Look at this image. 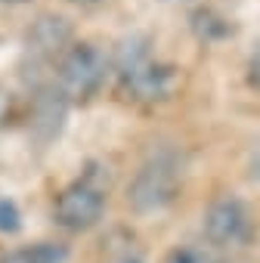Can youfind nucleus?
<instances>
[{
    "label": "nucleus",
    "instance_id": "nucleus-13",
    "mask_svg": "<svg viewBox=\"0 0 260 263\" xmlns=\"http://www.w3.org/2000/svg\"><path fill=\"white\" fill-rule=\"evenodd\" d=\"M118 263H146L143 257H137V254H127V257H121Z\"/></svg>",
    "mask_w": 260,
    "mask_h": 263
},
{
    "label": "nucleus",
    "instance_id": "nucleus-3",
    "mask_svg": "<svg viewBox=\"0 0 260 263\" xmlns=\"http://www.w3.org/2000/svg\"><path fill=\"white\" fill-rule=\"evenodd\" d=\"M108 62L105 56L93 47V44H71L53 71V87L65 96V102H87L99 93L102 81H105Z\"/></svg>",
    "mask_w": 260,
    "mask_h": 263
},
{
    "label": "nucleus",
    "instance_id": "nucleus-10",
    "mask_svg": "<svg viewBox=\"0 0 260 263\" xmlns=\"http://www.w3.org/2000/svg\"><path fill=\"white\" fill-rule=\"evenodd\" d=\"M19 118V105H16V96L0 84V127H10L13 121Z\"/></svg>",
    "mask_w": 260,
    "mask_h": 263
},
{
    "label": "nucleus",
    "instance_id": "nucleus-7",
    "mask_svg": "<svg viewBox=\"0 0 260 263\" xmlns=\"http://www.w3.org/2000/svg\"><path fill=\"white\" fill-rule=\"evenodd\" d=\"M68 257L65 245H56V241H38V245H28V248H16L10 254L0 257V263H62Z\"/></svg>",
    "mask_w": 260,
    "mask_h": 263
},
{
    "label": "nucleus",
    "instance_id": "nucleus-4",
    "mask_svg": "<svg viewBox=\"0 0 260 263\" xmlns=\"http://www.w3.org/2000/svg\"><path fill=\"white\" fill-rule=\"evenodd\" d=\"M105 214V186L96 183L93 174H84L71 186H65L56 195L53 220L65 232H87L93 229Z\"/></svg>",
    "mask_w": 260,
    "mask_h": 263
},
{
    "label": "nucleus",
    "instance_id": "nucleus-1",
    "mask_svg": "<svg viewBox=\"0 0 260 263\" xmlns=\"http://www.w3.org/2000/svg\"><path fill=\"white\" fill-rule=\"evenodd\" d=\"M115 74L121 90L137 102H158L174 93V68L152 56L146 37H127L115 53Z\"/></svg>",
    "mask_w": 260,
    "mask_h": 263
},
{
    "label": "nucleus",
    "instance_id": "nucleus-12",
    "mask_svg": "<svg viewBox=\"0 0 260 263\" xmlns=\"http://www.w3.org/2000/svg\"><path fill=\"white\" fill-rule=\"evenodd\" d=\"M68 4H75V7H81V10H93V7L102 4V0H68Z\"/></svg>",
    "mask_w": 260,
    "mask_h": 263
},
{
    "label": "nucleus",
    "instance_id": "nucleus-11",
    "mask_svg": "<svg viewBox=\"0 0 260 263\" xmlns=\"http://www.w3.org/2000/svg\"><path fill=\"white\" fill-rule=\"evenodd\" d=\"M248 81L260 90V53H257V56L251 59V65H248Z\"/></svg>",
    "mask_w": 260,
    "mask_h": 263
},
{
    "label": "nucleus",
    "instance_id": "nucleus-9",
    "mask_svg": "<svg viewBox=\"0 0 260 263\" xmlns=\"http://www.w3.org/2000/svg\"><path fill=\"white\" fill-rule=\"evenodd\" d=\"M19 229H22V214L16 201L0 198V232H19Z\"/></svg>",
    "mask_w": 260,
    "mask_h": 263
},
{
    "label": "nucleus",
    "instance_id": "nucleus-2",
    "mask_svg": "<svg viewBox=\"0 0 260 263\" xmlns=\"http://www.w3.org/2000/svg\"><path fill=\"white\" fill-rule=\"evenodd\" d=\"M183 186V161L174 149H158L152 152L140 171L134 174L127 186V204L137 214H158L168 204H174L177 192Z\"/></svg>",
    "mask_w": 260,
    "mask_h": 263
},
{
    "label": "nucleus",
    "instance_id": "nucleus-8",
    "mask_svg": "<svg viewBox=\"0 0 260 263\" xmlns=\"http://www.w3.org/2000/svg\"><path fill=\"white\" fill-rule=\"evenodd\" d=\"M164 263H217V257L205 248H195V245H177L164 257Z\"/></svg>",
    "mask_w": 260,
    "mask_h": 263
},
{
    "label": "nucleus",
    "instance_id": "nucleus-6",
    "mask_svg": "<svg viewBox=\"0 0 260 263\" xmlns=\"http://www.w3.org/2000/svg\"><path fill=\"white\" fill-rule=\"evenodd\" d=\"M71 47V25L62 16H41L25 34V56L34 65H56Z\"/></svg>",
    "mask_w": 260,
    "mask_h": 263
},
{
    "label": "nucleus",
    "instance_id": "nucleus-5",
    "mask_svg": "<svg viewBox=\"0 0 260 263\" xmlns=\"http://www.w3.org/2000/svg\"><path fill=\"white\" fill-rule=\"evenodd\" d=\"M257 226H254V211L238 198V195H220L208 204L205 211V235L214 248L223 251H242L251 245Z\"/></svg>",
    "mask_w": 260,
    "mask_h": 263
}]
</instances>
